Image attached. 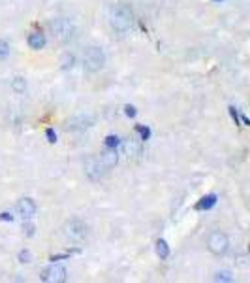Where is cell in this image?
<instances>
[{
    "instance_id": "obj_1",
    "label": "cell",
    "mask_w": 250,
    "mask_h": 283,
    "mask_svg": "<svg viewBox=\"0 0 250 283\" xmlns=\"http://www.w3.org/2000/svg\"><path fill=\"white\" fill-rule=\"evenodd\" d=\"M109 23L117 32H126L130 29L132 23H134V15H132V10L126 4H119L115 6L109 13Z\"/></svg>"
},
{
    "instance_id": "obj_2",
    "label": "cell",
    "mask_w": 250,
    "mask_h": 283,
    "mask_svg": "<svg viewBox=\"0 0 250 283\" xmlns=\"http://www.w3.org/2000/svg\"><path fill=\"white\" fill-rule=\"evenodd\" d=\"M83 64L89 72H98V70H102L104 64H106V53H104V49L98 48V46H89V48L85 49Z\"/></svg>"
},
{
    "instance_id": "obj_3",
    "label": "cell",
    "mask_w": 250,
    "mask_h": 283,
    "mask_svg": "<svg viewBox=\"0 0 250 283\" xmlns=\"http://www.w3.org/2000/svg\"><path fill=\"white\" fill-rule=\"evenodd\" d=\"M49 29H51V32H53L55 38L59 42H70L71 38H73V32H76L73 23H71L70 19H64V17H59L55 19V21H51Z\"/></svg>"
},
{
    "instance_id": "obj_4",
    "label": "cell",
    "mask_w": 250,
    "mask_h": 283,
    "mask_svg": "<svg viewBox=\"0 0 250 283\" xmlns=\"http://www.w3.org/2000/svg\"><path fill=\"white\" fill-rule=\"evenodd\" d=\"M207 247L213 255L220 257V255H224L230 249V238L224 232H220V230H214L207 238Z\"/></svg>"
},
{
    "instance_id": "obj_5",
    "label": "cell",
    "mask_w": 250,
    "mask_h": 283,
    "mask_svg": "<svg viewBox=\"0 0 250 283\" xmlns=\"http://www.w3.org/2000/svg\"><path fill=\"white\" fill-rule=\"evenodd\" d=\"M64 236L71 242H81L87 236V225L79 219H70L64 225Z\"/></svg>"
},
{
    "instance_id": "obj_6",
    "label": "cell",
    "mask_w": 250,
    "mask_h": 283,
    "mask_svg": "<svg viewBox=\"0 0 250 283\" xmlns=\"http://www.w3.org/2000/svg\"><path fill=\"white\" fill-rule=\"evenodd\" d=\"M104 172H106V166L102 164L100 159H96V157H87V161H85V174L87 178L92 181H98L104 178Z\"/></svg>"
},
{
    "instance_id": "obj_7",
    "label": "cell",
    "mask_w": 250,
    "mask_h": 283,
    "mask_svg": "<svg viewBox=\"0 0 250 283\" xmlns=\"http://www.w3.org/2000/svg\"><path fill=\"white\" fill-rule=\"evenodd\" d=\"M94 125V117L92 115H76L66 123V130H87Z\"/></svg>"
},
{
    "instance_id": "obj_8",
    "label": "cell",
    "mask_w": 250,
    "mask_h": 283,
    "mask_svg": "<svg viewBox=\"0 0 250 283\" xmlns=\"http://www.w3.org/2000/svg\"><path fill=\"white\" fill-rule=\"evenodd\" d=\"M66 277H68V272H66V268H62L59 265L49 266L47 270L43 272V281L47 283H64Z\"/></svg>"
},
{
    "instance_id": "obj_9",
    "label": "cell",
    "mask_w": 250,
    "mask_h": 283,
    "mask_svg": "<svg viewBox=\"0 0 250 283\" xmlns=\"http://www.w3.org/2000/svg\"><path fill=\"white\" fill-rule=\"evenodd\" d=\"M17 211L24 221H29V219H32L36 215L38 208H36V202L32 199H21L17 202Z\"/></svg>"
},
{
    "instance_id": "obj_10",
    "label": "cell",
    "mask_w": 250,
    "mask_h": 283,
    "mask_svg": "<svg viewBox=\"0 0 250 283\" xmlns=\"http://www.w3.org/2000/svg\"><path fill=\"white\" fill-rule=\"evenodd\" d=\"M100 161H102V164L106 166V170L115 168L117 163H119V153H117L115 147H107V149L100 155Z\"/></svg>"
},
{
    "instance_id": "obj_11",
    "label": "cell",
    "mask_w": 250,
    "mask_h": 283,
    "mask_svg": "<svg viewBox=\"0 0 250 283\" xmlns=\"http://www.w3.org/2000/svg\"><path fill=\"white\" fill-rule=\"evenodd\" d=\"M45 43H47V40H45V36L43 34H40V32H32L29 36V46L30 49H43L45 48Z\"/></svg>"
},
{
    "instance_id": "obj_12",
    "label": "cell",
    "mask_w": 250,
    "mask_h": 283,
    "mask_svg": "<svg viewBox=\"0 0 250 283\" xmlns=\"http://www.w3.org/2000/svg\"><path fill=\"white\" fill-rule=\"evenodd\" d=\"M156 253H158L160 259H167V257H169V246H167L166 240L156 242Z\"/></svg>"
},
{
    "instance_id": "obj_13",
    "label": "cell",
    "mask_w": 250,
    "mask_h": 283,
    "mask_svg": "<svg viewBox=\"0 0 250 283\" xmlns=\"http://www.w3.org/2000/svg\"><path fill=\"white\" fill-rule=\"evenodd\" d=\"M214 281H218V283H232V281H233L232 272H230V270H220V272H216V274H214Z\"/></svg>"
},
{
    "instance_id": "obj_14",
    "label": "cell",
    "mask_w": 250,
    "mask_h": 283,
    "mask_svg": "<svg viewBox=\"0 0 250 283\" xmlns=\"http://www.w3.org/2000/svg\"><path fill=\"white\" fill-rule=\"evenodd\" d=\"M214 204H216V197H214V194H209V197L202 199V202L197 204V210H211Z\"/></svg>"
},
{
    "instance_id": "obj_15",
    "label": "cell",
    "mask_w": 250,
    "mask_h": 283,
    "mask_svg": "<svg viewBox=\"0 0 250 283\" xmlns=\"http://www.w3.org/2000/svg\"><path fill=\"white\" fill-rule=\"evenodd\" d=\"M73 62H76V57L70 53L62 55V59H60V67H62V70H70L71 67H73Z\"/></svg>"
},
{
    "instance_id": "obj_16",
    "label": "cell",
    "mask_w": 250,
    "mask_h": 283,
    "mask_svg": "<svg viewBox=\"0 0 250 283\" xmlns=\"http://www.w3.org/2000/svg\"><path fill=\"white\" fill-rule=\"evenodd\" d=\"M12 89L17 93V95H21V93H24V89H27V81H24V78H15L12 81Z\"/></svg>"
},
{
    "instance_id": "obj_17",
    "label": "cell",
    "mask_w": 250,
    "mask_h": 283,
    "mask_svg": "<svg viewBox=\"0 0 250 283\" xmlns=\"http://www.w3.org/2000/svg\"><path fill=\"white\" fill-rule=\"evenodd\" d=\"M19 263H23V265H29V263H32V253H30L29 249L19 251Z\"/></svg>"
},
{
    "instance_id": "obj_18",
    "label": "cell",
    "mask_w": 250,
    "mask_h": 283,
    "mask_svg": "<svg viewBox=\"0 0 250 283\" xmlns=\"http://www.w3.org/2000/svg\"><path fill=\"white\" fill-rule=\"evenodd\" d=\"M8 55H10V43L4 42V40H0V60L6 59Z\"/></svg>"
},
{
    "instance_id": "obj_19",
    "label": "cell",
    "mask_w": 250,
    "mask_h": 283,
    "mask_svg": "<svg viewBox=\"0 0 250 283\" xmlns=\"http://www.w3.org/2000/svg\"><path fill=\"white\" fill-rule=\"evenodd\" d=\"M124 149H126V153H128V157H130V155H137V153H139V147H137L134 142H126Z\"/></svg>"
},
{
    "instance_id": "obj_20",
    "label": "cell",
    "mask_w": 250,
    "mask_h": 283,
    "mask_svg": "<svg viewBox=\"0 0 250 283\" xmlns=\"http://www.w3.org/2000/svg\"><path fill=\"white\" fill-rule=\"evenodd\" d=\"M119 144H120V140L117 138V136H113V134L106 138V147H115V149H117V145Z\"/></svg>"
},
{
    "instance_id": "obj_21",
    "label": "cell",
    "mask_w": 250,
    "mask_h": 283,
    "mask_svg": "<svg viewBox=\"0 0 250 283\" xmlns=\"http://www.w3.org/2000/svg\"><path fill=\"white\" fill-rule=\"evenodd\" d=\"M137 133L141 134V140H149L151 136V130L147 127H137Z\"/></svg>"
},
{
    "instance_id": "obj_22",
    "label": "cell",
    "mask_w": 250,
    "mask_h": 283,
    "mask_svg": "<svg viewBox=\"0 0 250 283\" xmlns=\"http://www.w3.org/2000/svg\"><path fill=\"white\" fill-rule=\"evenodd\" d=\"M0 221H13L12 211H2V213H0Z\"/></svg>"
},
{
    "instance_id": "obj_23",
    "label": "cell",
    "mask_w": 250,
    "mask_h": 283,
    "mask_svg": "<svg viewBox=\"0 0 250 283\" xmlns=\"http://www.w3.org/2000/svg\"><path fill=\"white\" fill-rule=\"evenodd\" d=\"M124 114L128 115V117H136L137 112H136V108H134V106H126V108H124Z\"/></svg>"
},
{
    "instance_id": "obj_24",
    "label": "cell",
    "mask_w": 250,
    "mask_h": 283,
    "mask_svg": "<svg viewBox=\"0 0 250 283\" xmlns=\"http://www.w3.org/2000/svg\"><path fill=\"white\" fill-rule=\"evenodd\" d=\"M45 134H47V140L51 142V144H55V142H57V134H55L53 130H51V128H49V130H47Z\"/></svg>"
},
{
    "instance_id": "obj_25",
    "label": "cell",
    "mask_w": 250,
    "mask_h": 283,
    "mask_svg": "<svg viewBox=\"0 0 250 283\" xmlns=\"http://www.w3.org/2000/svg\"><path fill=\"white\" fill-rule=\"evenodd\" d=\"M24 230H27V236L34 234V227H32V225H24Z\"/></svg>"
},
{
    "instance_id": "obj_26",
    "label": "cell",
    "mask_w": 250,
    "mask_h": 283,
    "mask_svg": "<svg viewBox=\"0 0 250 283\" xmlns=\"http://www.w3.org/2000/svg\"><path fill=\"white\" fill-rule=\"evenodd\" d=\"M214 2H220V0H214Z\"/></svg>"
}]
</instances>
